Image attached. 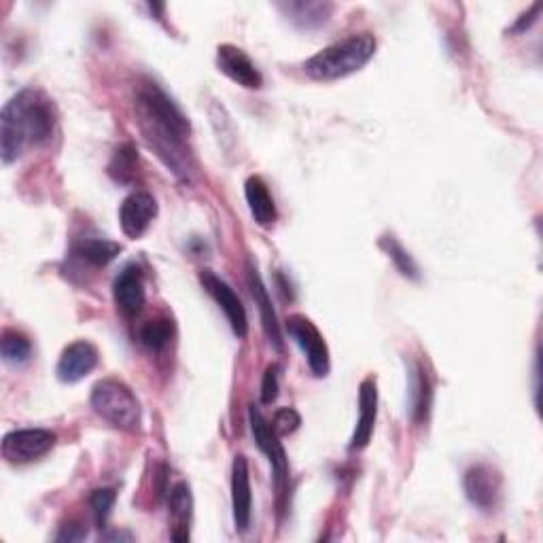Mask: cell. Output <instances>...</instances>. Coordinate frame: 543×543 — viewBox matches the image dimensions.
<instances>
[{"instance_id": "obj_10", "label": "cell", "mask_w": 543, "mask_h": 543, "mask_svg": "<svg viewBox=\"0 0 543 543\" xmlns=\"http://www.w3.org/2000/svg\"><path fill=\"white\" fill-rule=\"evenodd\" d=\"M465 493L467 499L484 512L495 510L501 499V476L493 467L488 465H474L467 469L465 474Z\"/></svg>"}, {"instance_id": "obj_16", "label": "cell", "mask_w": 543, "mask_h": 543, "mask_svg": "<svg viewBox=\"0 0 543 543\" xmlns=\"http://www.w3.org/2000/svg\"><path fill=\"white\" fill-rule=\"evenodd\" d=\"M249 289H251V295L253 300L259 308V314H261V323H264V329H266V336L270 340V344L276 348V350H283V331H280V323L276 319V312L272 308V300H270V293L264 285V280H261L257 268H249Z\"/></svg>"}, {"instance_id": "obj_12", "label": "cell", "mask_w": 543, "mask_h": 543, "mask_svg": "<svg viewBox=\"0 0 543 543\" xmlns=\"http://www.w3.org/2000/svg\"><path fill=\"white\" fill-rule=\"evenodd\" d=\"M217 66L225 77H230L234 83L247 87V90H259V87L264 85V77H261L253 60L236 45H219Z\"/></svg>"}, {"instance_id": "obj_30", "label": "cell", "mask_w": 543, "mask_h": 543, "mask_svg": "<svg viewBox=\"0 0 543 543\" xmlns=\"http://www.w3.org/2000/svg\"><path fill=\"white\" fill-rule=\"evenodd\" d=\"M539 9H541V5L537 3V5L531 9V13H524V15L520 17V20L516 22V26L512 28V32H522V30H527V28H529V26H531V24L537 20L535 15L539 13Z\"/></svg>"}, {"instance_id": "obj_7", "label": "cell", "mask_w": 543, "mask_h": 543, "mask_svg": "<svg viewBox=\"0 0 543 543\" xmlns=\"http://www.w3.org/2000/svg\"><path fill=\"white\" fill-rule=\"evenodd\" d=\"M56 440V433L47 429H17L3 437V457L11 465H26L45 457Z\"/></svg>"}, {"instance_id": "obj_29", "label": "cell", "mask_w": 543, "mask_h": 543, "mask_svg": "<svg viewBox=\"0 0 543 543\" xmlns=\"http://www.w3.org/2000/svg\"><path fill=\"white\" fill-rule=\"evenodd\" d=\"M87 537V529L79 522H70L58 533V541H83Z\"/></svg>"}, {"instance_id": "obj_5", "label": "cell", "mask_w": 543, "mask_h": 543, "mask_svg": "<svg viewBox=\"0 0 543 543\" xmlns=\"http://www.w3.org/2000/svg\"><path fill=\"white\" fill-rule=\"evenodd\" d=\"M249 423H251V431L255 442L259 446V450L266 454L272 471H274V484L278 488V495L285 497L287 495V482H289V461L283 444H280V435L272 429L270 420H266V416L261 414L255 406H251L249 410Z\"/></svg>"}, {"instance_id": "obj_23", "label": "cell", "mask_w": 543, "mask_h": 543, "mask_svg": "<svg viewBox=\"0 0 543 543\" xmlns=\"http://www.w3.org/2000/svg\"><path fill=\"white\" fill-rule=\"evenodd\" d=\"M287 11L293 15L291 20L300 26L312 28L321 26L327 22V15L331 11V5L327 3H291L287 5Z\"/></svg>"}, {"instance_id": "obj_4", "label": "cell", "mask_w": 543, "mask_h": 543, "mask_svg": "<svg viewBox=\"0 0 543 543\" xmlns=\"http://www.w3.org/2000/svg\"><path fill=\"white\" fill-rule=\"evenodd\" d=\"M92 408L115 429L134 433L140 427V404L126 382L104 378L92 389Z\"/></svg>"}, {"instance_id": "obj_2", "label": "cell", "mask_w": 543, "mask_h": 543, "mask_svg": "<svg viewBox=\"0 0 543 543\" xmlns=\"http://www.w3.org/2000/svg\"><path fill=\"white\" fill-rule=\"evenodd\" d=\"M56 128V111L51 100L39 90L15 94L0 113V157L13 164L28 147L41 145Z\"/></svg>"}, {"instance_id": "obj_22", "label": "cell", "mask_w": 543, "mask_h": 543, "mask_svg": "<svg viewBox=\"0 0 543 543\" xmlns=\"http://www.w3.org/2000/svg\"><path fill=\"white\" fill-rule=\"evenodd\" d=\"M380 247L387 251V255L391 257V261L395 264V268L399 270L401 276H406L410 280H418L420 278V270L416 266V261L412 259V255L401 247V244L393 238V236H384L380 240Z\"/></svg>"}, {"instance_id": "obj_11", "label": "cell", "mask_w": 543, "mask_h": 543, "mask_svg": "<svg viewBox=\"0 0 543 543\" xmlns=\"http://www.w3.org/2000/svg\"><path fill=\"white\" fill-rule=\"evenodd\" d=\"M98 365V350L94 344L79 340L68 344L58 361L56 374L60 382L64 384H77L85 376H90L94 372V367Z\"/></svg>"}, {"instance_id": "obj_20", "label": "cell", "mask_w": 543, "mask_h": 543, "mask_svg": "<svg viewBox=\"0 0 543 543\" xmlns=\"http://www.w3.org/2000/svg\"><path fill=\"white\" fill-rule=\"evenodd\" d=\"M412 391H410V404H412V416L416 423H423L429 416L431 408V384L425 374L423 365H416V370L412 372Z\"/></svg>"}, {"instance_id": "obj_21", "label": "cell", "mask_w": 543, "mask_h": 543, "mask_svg": "<svg viewBox=\"0 0 543 543\" xmlns=\"http://www.w3.org/2000/svg\"><path fill=\"white\" fill-rule=\"evenodd\" d=\"M0 355L11 367L26 365L32 359V344L20 331L9 329L3 334V340H0Z\"/></svg>"}, {"instance_id": "obj_27", "label": "cell", "mask_w": 543, "mask_h": 543, "mask_svg": "<svg viewBox=\"0 0 543 543\" xmlns=\"http://www.w3.org/2000/svg\"><path fill=\"white\" fill-rule=\"evenodd\" d=\"M302 425V416L297 414L293 408H280L274 418H272V429L283 437V435H291Z\"/></svg>"}, {"instance_id": "obj_15", "label": "cell", "mask_w": 543, "mask_h": 543, "mask_svg": "<svg viewBox=\"0 0 543 543\" xmlns=\"http://www.w3.org/2000/svg\"><path fill=\"white\" fill-rule=\"evenodd\" d=\"M113 297H115L117 308L124 314H128V317H134V314H138L145 308L147 293H145V280L140 268L128 266L117 274L113 283Z\"/></svg>"}, {"instance_id": "obj_25", "label": "cell", "mask_w": 543, "mask_h": 543, "mask_svg": "<svg viewBox=\"0 0 543 543\" xmlns=\"http://www.w3.org/2000/svg\"><path fill=\"white\" fill-rule=\"evenodd\" d=\"M136 164H138V155L134 151L132 145H124L119 147L113 155V162L109 166V172L111 177L117 179L119 183H128L132 181L134 177V170H136Z\"/></svg>"}, {"instance_id": "obj_9", "label": "cell", "mask_w": 543, "mask_h": 543, "mask_svg": "<svg viewBox=\"0 0 543 543\" xmlns=\"http://www.w3.org/2000/svg\"><path fill=\"white\" fill-rule=\"evenodd\" d=\"M157 217V202L147 191H134L119 206V225L121 232L136 240L143 236L153 219Z\"/></svg>"}, {"instance_id": "obj_19", "label": "cell", "mask_w": 543, "mask_h": 543, "mask_svg": "<svg viewBox=\"0 0 543 543\" xmlns=\"http://www.w3.org/2000/svg\"><path fill=\"white\" fill-rule=\"evenodd\" d=\"M121 253V247L113 240H102V238H85L77 244V255L87 261V264L94 268L109 266L111 261Z\"/></svg>"}, {"instance_id": "obj_8", "label": "cell", "mask_w": 543, "mask_h": 543, "mask_svg": "<svg viewBox=\"0 0 543 543\" xmlns=\"http://www.w3.org/2000/svg\"><path fill=\"white\" fill-rule=\"evenodd\" d=\"M200 283L206 289V293L213 297V300L219 304V308L225 312L227 323H230L236 338L247 336V331H249L247 310H244L236 291L227 285L221 276H217L215 272H210V270H204L200 274Z\"/></svg>"}, {"instance_id": "obj_1", "label": "cell", "mask_w": 543, "mask_h": 543, "mask_svg": "<svg viewBox=\"0 0 543 543\" xmlns=\"http://www.w3.org/2000/svg\"><path fill=\"white\" fill-rule=\"evenodd\" d=\"M136 113L149 147L166 164V168L172 170L174 177L183 183H191L196 170L187 147L191 126L187 115L179 109V104L155 81L143 79L136 87Z\"/></svg>"}, {"instance_id": "obj_6", "label": "cell", "mask_w": 543, "mask_h": 543, "mask_svg": "<svg viewBox=\"0 0 543 543\" xmlns=\"http://www.w3.org/2000/svg\"><path fill=\"white\" fill-rule=\"evenodd\" d=\"M287 331L295 340V344L302 348V353L308 359V365L312 374L317 378H325L329 374V348L325 344V338L308 317L304 314H293L287 319Z\"/></svg>"}, {"instance_id": "obj_26", "label": "cell", "mask_w": 543, "mask_h": 543, "mask_svg": "<svg viewBox=\"0 0 543 543\" xmlns=\"http://www.w3.org/2000/svg\"><path fill=\"white\" fill-rule=\"evenodd\" d=\"M115 490L113 488H96L94 493L90 495V507H92V512H94V518L96 522L100 524V529L104 527V522L109 520L111 516V510H113V505H115Z\"/></svg>"}, {"instance_id": "obj_24", "label": "cell", "mask_w": 543, "mask_h": 543, "mask_svg": "<svg viewBox=\"0 0 543 543\" xmlns=\"http://www.w3.org/2000/svg\"><path fill=\"white\" fill-rule=\"evenodd\" d=\"M172 336V323L168 319H153L147 321L140 329V342H143L149 350H162L168 346Z\"/></svg>"}, {"instance_id": "obj_14", "label": "cell", "mask_w": 543, "mask_h": 543, "mask_svg": "<svg viewBox=\"0 0 543 543\" xmlns=\"http://www.w3.org/2000/svg\"><path fill=\"white\" fill-rule=\"evenodd\" d=\"M378 416V387L376 378L370 376L359 387V420L353 437H350V450H363L370 444Z\"/></svg>"}, {"instance_id": "obj_3", "label": "cell", "mask_w": 543, "mask_h": 543, "mask_svg": "<svg viewBox=\"0 0 543 543\" xmlns=\"http://www.w3.org/2000/svg\"><path fill=\"white\" fill-rule=\"evenodd\" d=\"M376 54V39L370 32L350 37L321 49L304 64V73L312 81H338L357 73Z\"/></svg>"}, {"instance_id": "obj_28", "label": "cell", "mask_w": 543, "mask_h": 543, "mask_svg": "<svg viewBox=\"0 0 543 543\" xmlns=\"http://www.w3.org/2000/svg\"><path fill=\"white\" fill-rule=\"evenodd\" d=\"M278 389H280V367L272 363L264 374V382H261V401L270 406L278 397Z\"/></svg>"}, {"instance_id": "obj_17", "label": "cell", "mask_w": 543, "mask_h": 543, "mask_svg": "<svg viewBox=\"0 0 543 543\" xmlns=\"http://www.w3.org/2000/svg\"><path fill=\"white\" fill-rule=\"evenodd\" d=\"M244 196H247L249 210L257 225L272 227L276 223V204L264 179L249 177L247 183H244Z\"/></svg>"}, {"instance_id": "obj_18", "label": "cell", "mask_w": 543, "mask_h": 543, "mask_svg": "<svg viewBox=\"0 0 543 543\" xmlns=\"http://www.w3.org/2000/svg\"><path fill=\"white\" fill-rule=\"evenodd\" d=\"M191 510H194V497H191V488L187 482H179L170 490V516L174 520V541H187L189 539V522Z\"/></svg>"}, {"instance_id": "obj_13", "label": "cell", "mask_w": 543, "mask_h": 543, "mask_svg": "<svg viewBox=\"0 0 543 543\" xmlns=\"http://www.w3.org/2000/svg\"><path fill=\"white\" fill-rule=\"evenodd\" d=\"M232 510L234 524L238 533H247L251 527V510H253V495H251V474L247 457H238L232 463Z\"/></svg>"}]
</instances>
